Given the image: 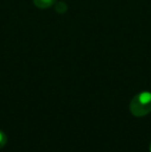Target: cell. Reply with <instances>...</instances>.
Returning <instances> with one entry per match:
<instances>
[{
  "label": "cell",
  "mask_w": 151,
  "mask_h": 152,
  "mask_svg": "<svg viewBox=\"0 0 151 152\" xmlns=\"http://www.w3.org/2000/svg\"><path fill=\"white\" fill-rule=\"evenodd\" d=\"M55 10L58 14H64L65 12L67 10V5L65 2L62 1H57L55 3Z\"/></svg>",
  "instance_id": "obj_3"
},
{
  "label": "cell",
  "mask_w": 151,
  "mask_h": 152,
  "mask_svg": "<svg viewBox=\"0 0 151 152\" xmlns=\"http://www.w3.org/2000/svg\"><path fill=\"white\" fill-rule=\"evenodd\" d=\"M7 143V136L2 130H0V149L3 148Z\"/></svg>",
  "instance_id": "obj_4"
},
{
  "label": "cell",
  "mask_w": 151,
  "mask_h": 152,
  "mask_svg": "<svg viewBox=\"0 0 151 152\" xmlns=\"http://www.w3.org/2000/svg\"><path fill=\"white\" fill-rule=\"evenodd\" d=\"M129 111L136 117H143L151 112V92L143 91L133 97L129 104Z\"/></svg>",
  "instance_id": "obj_1"
},
{
  "label": "cell",
  "mask_w": 151,
  "mask_h": 152,
  "mask_svg": "<svg viewBox=\"0 0 151 152\" xmlns=\"http://www.w3.org/2000/svg\"><path fill=\"white\" fill-rule=\"evenodd\" d=\"M56 2L57 0H33L34 5L40 10H47V8L54 5Z\"/></svg>",
  "instance_id": "obj_2"
},
{
  "label": "cell",
  "mask_w": 151,
  "mask_h": 152,
  "mask_svg": "<svg viewBox=\"0 0 151 152\" xmlns=\"http://www.w3.org/2000/svg\"><path fill=\"white\" fill-rule=\"evenodd\" d=\"M149 151L151 152V143H150V145H149Z\"/></svg>",
  "instance_id": "obj_5"
}]
</instances>
